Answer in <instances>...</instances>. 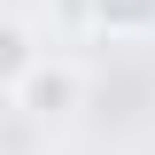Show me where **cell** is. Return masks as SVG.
<instances>
[{
	"mask_svg": "<svg viewBox=\"0 0 155 155\" xmlns=\"http://www.w3.org/2000/svg\"><path fill=\"white\" fill-rule=\"evenodd\" d=\"M31 62H39V39H31V23H16V16H0V93H16Z\"/></svg>",
	"mask_w": 155,
	"mask_h": 155,
	"instance_id": "cell-3",
	"label": "cell"
},
{
	"mask_svg": "<svg viewBox=\"0 0 155 155\" xmlns=\"http://www.w3.org/2000/svg\"><path fill=\"white\" fill-rule=\"evenodd\" d=\"M78 93H85V85H78L70 62H31V70H23V85H16L8 101H16L31 124H54V116H70V109H78Z\"/></svg>",
	"mask_w": 155,
	"mask_h": 155,
	"instance_id": "cell-1",
	"label": "cell"
},
{
	"mask_svg": "<svg viewBox=\"0 0 155 155\" xmlns=\"http://www.w3.org/2000/svg\"><path fill=\"white\" fill-rule=\"evenodd\" d=\"M85 23L109 39H147L155 31V0H85Z\"/></svg>",
	"mask_w": 155,
	"mask_h": 155,
	"instance_id": "cell-2",
	"label": "cell"
}]
</instances>
